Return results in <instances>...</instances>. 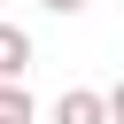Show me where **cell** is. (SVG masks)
<instances>
[{"label": "cell", "mask_w": 124, "mask_h": 124, "mask_svg": "<svg viewBox=\"0 0 124 124\" xmlns=\"http://www.w3.org/2000/svg\"><path fill=\"white\" fill-rule=\"evenodd\" d=\"M0 124H31V93L23 85H0Z\"/></svg>", "instance_id": "3"}, {"label": "cell", "mask_w": 124, "mask_h": 124, "mask_svg": "<svg viewBox=\"0 0 124 124\" xmlns=\"http://www.w3.org/2000/svg\"><path fill=\"white\" fill-rule=\"evenodd\" d=\"M108 124H124V78L108 85Z\"/></svg>", "instance_id": "4"}, {"label": "cell", "mask_w": 124, "mask_h": 124, "mask_svg": "<svg viewBox=\"0 0 124 124\" xmlns=\"http://www.w3.org/2000/svg\"><path fill=\"white\" fill-rule=\"evenodd\" d=\"M23 70H31V31L0 23V85H23Z\"/></svg>", "instance_id": "2"}, {"label": "cell", "mask_w": 124, "mask_h": 124, "mask_svg": "<svg viewBox=\"0 0 124 124\" xmlns=\"http://www.w3.org/2000/svg\"><path fill=\"white\" fill-rule=\"evenodd\" d=\"M54 124H108V93H85V85H70V93L54 101Z\"/></svg>", "instance_id": "1"}, {"label": "cell", "mask_w": 124, "mask_h": 124, "mask_svg": "<svg viewBox=\"0 0 124 124\" xmlns=\"http://www.w3.org/2000/svg\"><path fill=\"white\" fill-rule=\"evenodd\" d=\"M46 16H78V8H93V0H39Z\"/></svg>", "instance_id": "5"}]
</instances>
